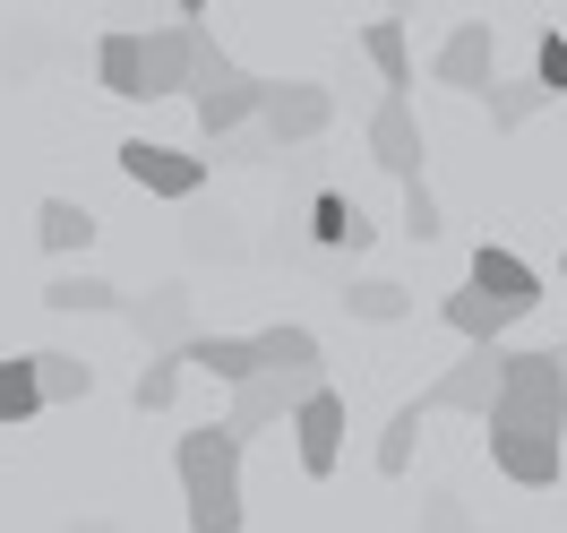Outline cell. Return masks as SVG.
Listing matches in <instances>:
<instances>
[{
	"label": "cell",
	"instance_id": "cell-24",
	"mask_svg": "<svg viewBox=\"0 0 567 533\" xmlns=\"http://www.w3.org/2000/svg\"><path fill=\"white\" fill-rule=\"evenodd\" d=\"M130 319H138L146 336H155V345H173V353H181V345H189V293H173V285H164L155 301H138Z\"/></svg>",
	"mask_w": 567,
	"mask_h": 533
},
{
	"label": "cell",
	"instance_id": "cell-18",
	"mask_svg": "<svg viewBox=\"0 0 567 533\" xmlns=\"http://www.w3.org/2000/svg\"><path fill=\"white\" fill-rule=\"evenodd\" d=\"M95 70H104L112 95H146V35H130V27L104 35V43H95Z\"/></svg>",
	"mask_w": 567,
	"mask_h": 533
},
{
	"label": "cell",
	"instance_id": "cell-15",
	"mask_svg": "<svg viewBox=\"0 0 567 533\" xmlns=\"http://www.w3.org/2000/svg\"><path fill=\"white\" fill-rule=\"evenodd\" d=\"M439 319L456 327V336L473 345V353H498V336L516 327V319H507V310L491 301V293H473V285H464V293H447V310H439Z\"/></svg>",
	"mask_w": 567,
	"mask_h": 533
},
{
	"label": "cell",
	"instance_id": "cell-23",
	"mask_svg": "<svg viewBox=\"0 0 567 533\" xmlns=\"http://www.w3.org/2000/svg\"><path fill=\"white\" fill-rule=\"evenodd\" d=\"M413 439H422V396H413V404H395V422L379 430V473H388V482L413 473Z\"/></svg>",
	"mask_w": 567,
	"mask_h": 533
},
{
	"label": "cell",
	"instance_id": "cell-28",
	"mask_svg": "<svg viewBox=\"0 0 567 533\" xmlns=\"http://www.w3.org/2000/svg\"><path fill=\"white\" fill-rule=\"evenodd\" d=\"M181 370H189L181 353H146V370H138V413H164V404H173V396H181Z\"/></svg>",
	"mask_w": 567,
	"mask_h": 533
},
{
	"label": "cell",
	"instance_id": "cell-33",
	"mask_svg": "<svg viewBox=\"0 0 567 533\" xmlns=\"http://www.w3.org/2000/svg\"><path fill=\"white\" fill-rule=\"evenodd\" d=\"M559 379H567V345H559Z\"/></svg>",
	"mask_w": 567,
	"mask_h": 533
},
{
	"label": "cell",
	"instance_id": "cell-31",
	"mask_svg": "<svg viewBox=\"0 0 567 533\" xmlns=\"http://www.w3.org/2000/svg\"><path fill=\"white\" fill-rule=\"evenodd\" d=\"M430 533H464V516H456V499H430Z\"/></svg>",
	"mask_w": 567,
	"mask_h": 533
},
{
	"label": "cell",
	"instance_id": "cell-29",
	"mask_svg": "<svg viewBox=\"0 0 567 533\" xmlns=\"http://www.w3.org/2000/svg\"><path fill=\"white\" fill-rule=\"evenodd\" d=\"M404 233H413V242H439V233H447V215H439V189H430V181L404 189Z\"/></svg>",
	"mask_w": 567,
	"mask_h": 533
},
{
	"label": "cell",
	"instance_id": "cell-9",
	"mask_svg": "<svg viewBox=\"0 0 567 533\" xmlns=\"http://www.w3.org/2000/svg\"><path fill=\"white\" fill-rule=\"evenodd\" d=\"M439 86H464V95H491V86H498V35H491V18H464L456 35L439 43Z\"/></svg>",
	"mask_w": 567,
	"mask_h": 533
},
{
	"label": "cell",
	"instance_id": "cell-21",
	"mask_svg": "<svg viewBox=\"0 0 567 533\" xmlns=\"http://www.w3.org/2000/svg\"><path fill=\"white\" fill-rule=\"evenodd\" d=\"M43 413V379H35V353L0 361V422H35Z\"/></svg>",
	"mask_w": 567,
	"mask_h": 533
},
{
	"label": "cell",
	"instance_id": "cell-30",
	"mask_svg": "<svg viewBox=\"0 0 567 533\" xmlns=\"http://www.w3.org/2000/svg\"><path fill=\"white\" fill-rule=\"evenodd\" d=\"M533 86H542V95H567V35H542V52H533Z\"/></svg>",
	"mask_w": 567,
	"mask_h": 533
},
{
	"label": "cell",
	"instance_id": "cell-19",
	"mask_svg": "<svg viewBox=\"0 0 567 533\" xmlns=\"http://www.w3.org/2000/svg\"><path fill=\"white\" fill-rule=\"evenodd\" d=\"M310 233H319L327 249H361V242H370V215H361L353 198H336V189H319V198H310Z\"/></svg>",
	"mask_w": 567,
	"mask_h": 533
},
{
	"label": "cell",
	"instance_id": "cell-20",
	"mask_svg": "<svg viewBox=\"0 0 567 533\" xmlns=\"http://www.w3.org/2000/svg\"><path fill=\"white\" fill-rule=\"evenodd\" d=\"M361 52L379 61L388 95H404V86H413V52H404V27H395V18H370V27H361Z\"/></svg>",
	"mask_w": 567,
	"mask_h": 533
},
{
	"label": "cell",
	"instance_id": "cell-16",
	"mask_svg": "<svg viewBox=\"0 0 567 533\" xmlns=\"http://www.w3.org/2000/svg\"><path fill=\"white\" fill-rule=\"evenodd\" d=\"M258 379H319V336L310 327H267L258 336Z\"/></svg>",
	"mask_w": 567,
	"mask_h": 533
},
{
	"label": "cell",
	"instance_id": "cell-32",
	"mask_svg": "<svg viewBox=\"0 0 567 533\" xmlns=\"http://www.w3.org/2000/svg\"><path fill=\"white\" fill-rule=\"evenodd\" d=\"M78 533H112V525H78Z\"/></svg>",
	"mask_w": 567,
	"mask_h": 533
},
{
	"label": "cell",
	"instance_id": "cell-1",
	"mask_svg": "<svg viewBox=\"0 0 567 533\" xmlns=\"http://www.w3.org/2000/svg\"><path fill=\"white\" fill-rule=\"evenodd\" d=\"M173 464L181 491H189V533H241V439L207 422L173 448Z\"/></svg>",
	"mask_w": 567,
	"mask_h": 533
},
{
	"label": "cell",
	"instance_id": "cell-25",
	"mask_svg": "<svg viewBox=\"0 0 567 533\" xmlns=\"http://www.w3.org/2000/svg\"><path fill=\"white\" fill-rule=\"evenodd\" d=\"M344 310H353V319H370V327H395L404 310H413V293H404V285H388V276H370V285H353V293H344Z\"/></svg>",
	"mask_w": 567,
	"mask_h": 533
},
{
	"label": "cell",
	"instance_id": "cell-12",
	"mask_svg": "<svg viewBox=\"0 0 567 533\" xmlns=\"http://www.w3.org/2000/svg\"><path fill=\"white\" fill-rule=\"evenodd\" d=\"M121 173L138 181V189H155V198H198V181H207V164H198V155H181V146L130 139V146H121Z\"/></svg>",
	"mask_w": 567,
	"mask_h": 533
},
{
	"label": "cell",
	"instance_id": "cell-11",
	"mask_svg": "<svg viewBox=\"0 0 567 533\" xmlns=\"http://www.w3.org/2000/svg\"><path fill=\"white\" fill-rule=\"evenodd\" d=\"M292 448H301V473H310V482L336 473V457H344V396L336 388H319L301 413H292Z\"/></svg>",
	"mask_w": 567,
	"mask_h": 533
},
{
	"label": "cell",
	"instance_id": "cell-13",
	"mask_svg": "<svg viewBox=\"0 0 567 533\" xmlns=\"http://www.w3.org/2000/svg\"><path fill=\"white\" fill-rule=\"evenodd\" d=\"M464 285H473V293H491L507 319H525L533 301H542V276H533L516 249H498V242H482V249H473V276H464Z\"/></svg>",
	"mask_w": 567,
	"mask_h": 533
},
{
	"label": "cell",
	"instance_id": "cell-34",
	"mask_svg": "<svg viewBox=\"0 0 567 533\" xmlns=\"http://www.w3.org/2000/svg\"><path fill=\"white\" fill-rule=\"evenodd\" d=\"M559 276H567V249H559Z\"/></svg>",
	"mask_w": 567,
	"mask_h": 533
},
{
	"label": "cell",
	"instance_id": "cell-6",
	"mask_svg": "<svg viewBox=\"0 0 567 533\" xmlns=\"http://www.w3.org/2000/svg\"><path fill=\"white\" fill-rule=\"evenodd\" d=\"M498 388H507V345H498V353H464L447 379H430V388H422V413H473V422H491V413H498Z\"/></svg>",
	"mask_w": 567,
	"mask_h": 533
},
{
	"label": "cell",
	"instance_id": "cell-22",
	"mask_svg": "<svg viewBox=\"0 0 567 533\" xmlns=\"http://www.w3.org/2000/svg\"><path fill=\"white\" fill-rule=\"evenodd\" d=\"M35 379H43V404H78V396H95V361H78V353H35Z\"/></svg>",
	"mask_w": 567,
	"mask_h": 533
},
{
	"label": "cell",
	"instance_id": "cell-27",
	"mask_svg": "<svg viewBox=\"0 0 567 533\" xmlns=\"http://www.w3.org/2000/svg\"><path fill=\"white\" fill-rule=\"evenodd\" d=\"M43 301L52 310H121V285H104V276H52Z\"/></svg>",
	"mask_w": 567,
	"mask_h": 533
},
{
	"label": "cell",
	"instance_id": "cell-5",
	"mask_svg": "<svg viewBox=\"0 0 567 533\" xmlns=\"http://www.w3.org/2000/svg\"><path fill=\"white\" fill-rule=\"evenodd\" d=\"M198 43H207V9L181 0L173 27L146 35V95H189V86H198Z\"/></svg>",
	"mask_w": 567,
	"mask_h": 533
},
{
	"label": "cell",
	"instance_id": "cell-17",
	"mask_svg": "<svg viewBox=\"0 0 567 533\" xmlns=\"http://www.w3.org/2000/svg\"><path fill=\"white\" fill-rule=\"evenodd\" d=\"M35 242L52 249V258H70V249L95 242V215L78 207V198H43V207H35Z\"/></svg>",
	"mask_w": 567,
	"mask_h": 533
},
{
	"label": "cell",
	"instance_id": "cell-7",
	"mask_svg": "<svg viewBox=\"0 0 567 533\" xmlns=\"http://www.w3.org/2000/svg\"><path fill=\"white\" fill-rule=\"evenodd\" d=\"M491 464L507 473V482H525V491H550L567 464V439L559 430H498L491 422Z\"/></svg>",
	"mask_w": 567,
	"mask_h": 533
},
{
	"label": "cell",
	"instance_id": "cell-14",
	"mask_svg": "<svg viewBox=\"0 0 567 533\" xmlns=\"http://www.w3.org/2000/svg\"><path fill=\"white\" fill-rule=\"evenodd\" d=\"M181 361H198L215 388H249L258 379V336H189Z\"/></svg>",
	"mask_w": 567,
	"mask_h": 533
},
{
	"label": "cell",
	"instance_id": "cell-26",
	"mask_svg": "<svg viewBox=\"0 0 567 533\" xmlns=\"http://www.w3.org/2000/svg\"><path fill=\"white\" fill-rule=\"evenodd\" d=\"M482 104H491V121H498V130H525V121H533L542 104H550V95H542L533 78H498V86L482 95Z\"/></svg>",
	"mask_w": 567,
	"mask_h": 533
},
{
	"label": "cell",
	"instance_id": "cell-10",
	"mask_svg": "<svg viewBox=\"0 0 567 533\" xmlns=\"http://www.w3.org/2000/svg\"><path fill=\"white\" fill-rule=\"evenodd\" d=\"M370 155H379V173H395L404 189L422 181V121H413V95H388V104L370 112Z\"/></svg>",
	"mask_w": 567,
	"mask_h": 533
},
{
	"label": "cell",
	"instance_id": "cell-4",
	"mask_svg": "<svg viewBox=\"0 0 567 533\" xmlns=\"http://www.w3.org/2000/svg\"><path fill=\"white\" fill-rule=\"evenodd\" d=\"M336 121V95L319 78H267V112H258V139L267 146H310Z\"/></svg>",
	"mask_w": 567,
	"mask_h": 533
},
{
	"label": "cell",
	"instance_id": "cell-8",
	"mask_svg": "<svg viewBox=\"0 0 567 533\" xmlns=\"http://www.w3.org/2000/svg\"><path fill=\"white\" fill-rule=\"evenodd\" d=\"M319 396V379H249V388H233V404H224V430L233 439H249V430H267V422H284L292 430V413Z\"/></svg>",
	"mask_w": 567,
	"mask_h": 533
},
{
	"label": "cell",
	"instance_id": "cell-3",
	"mask_svg": "<svg viewBox=\"0 0 567 533\" xmlns=\"http://www.w3.org/2000/svg\"><path fill=\"white\" fill-rule=\"evenodd\" d=\"M498 430H559L567 439V379L559 353H507V388H498ZM482 422V430H491Z\"/></svg>",
	"mask_w": 567,
	"mask_h": 533
},
{
	"label": "cell",
	"instance_id": "cell-2",
	"mask_svg": "<svg viewBox=\"0 0 567 533\" xmlns=\"http://www.w3.org/2000/svg\"><path fill=\"white\" fill-rule=\"evenodd\" d=\"M189 104H198V130L207 139H233V130H249L258 112H267V78H249L224 43H198V86H189Z\"/></svg>",
	"mask_w": 567,
	"mask_h": 533
}]
</instances>
